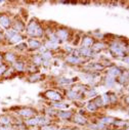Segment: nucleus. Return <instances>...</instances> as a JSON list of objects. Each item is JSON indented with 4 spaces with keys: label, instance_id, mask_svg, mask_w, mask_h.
Wrapping results in <instances>:
<instances>
[{
    "label": "nucleus",
    "instance_id": "f257e3e1",
    "mask_svg": "<svg viewBox=\"0 0 129 130\" xmlns=\"http://www.w3.org/2000/svg\"><path fill=\"white\" fill-rule=\"evenodd\" d=\"M26 33L31 36V38H41L45 35V31L42 26L37 22V20H32L26 26Z\"/></svg>",
    "mask_w": 129,
    "mask_h": 130
},
{
    "label": "nucleus",
    "instance_id": "f03ea898",
    "mask_svg": "<svg viewBox=\"0 0 129 130\" xmlns=\"http://www.w3.org/2000/svg\"><path fill=\"white\" fill-rule=\"evenodd\" d=\"M55 36L58 40V42H61V41H67L69 39V35H70V31L66 28H60V29H57L55 31Z\"/></svg>",
    "mask_w": 129,
    "mask_h": 130
},
{
    "label": "nucleus",
    "instance_id": "7ed1b4c3",
    "mask_svg": "<svg viewBox=\"0 0 129 130\" xmlns=\"http://www.w3.org/2000/svg\"><path fill=\"white\" fill-rule=\"evenodd\" d=\"M44 96L46 97V99H48L49 101H51V102H60L61 99H62L61 95L58 92H56L55 90H48V91H46L44 93Z\"/></svg>",
    "mask_w": 129,
    "mask_h": 130
},
{
    "label": "nucleus",
    "instance_id": "20e7f679",
    "mask_svg": "<svg viewBox=\"0 0 129 130\" xmlns=\"http://www.w3.org/2000/svg\"><path fill=\"white\" fill-rule=\"evenodd\" d=\"M11 20L8 15L6 14H0V28H3V29H6L8 30L10 27H11Z\"/></svg>",
    "mask_w": 129,
    "mask_h": 130
},
{
    "label": "nucleus",
    "instance_id": "39448f33",
    "mask_svg": "<svg viewBox=\"0 0 129 130\" xmlns=\"http://www.w3.org/2000/svg\"><path fill=\"white\" fill-rule=\"evenodd\" d=\"M27 46L30 48V49H39L41 46H42V42L39 41L38 39H35V38H30L28 40V43H27Z\"/></svg>",
    "mask_w": 129,
    "mask_h": 130
},
{
    "label": "nucleus",
    "instance_id": "423d86ee",
    "mask_svg": "<svg viewBox=\"0 0 129 130\" xmlns=\"http://www.w3.org/2000/svg\"><path fill=\"white\" fill-rule=\"evenodd\" d=\"M21 117L23 118H26V119H29L31 117H33L34 114H35V111L34 110H32V109H24V110H21L19 113H18Z\"/></svg>",
    "mask_w": 129,
    "mask_h": 130
},
{
    "label": "nucleus",
    "instance_id": "0eeeda50",
    "mask_svg": "<svg viewBox=\"0 0 129 130\" xmlns=\"http://www.w3.org/2000/svg\"><path fill=\"white\" fill-rule=\"evenodd\" d=\"M78 52L80 56H93L94 54V52L90 47H80L78 49Z\"/></svg>",
    "mask_w": 129,
    "mask_h": 130
},
{
    "label": "nucleus",
    "instance_id": "6e6552de",
    "mask_svg": "<svg viewBox=\"0 0 129 130\" xmlns=\"http://www.w3.org/2000/svg\"><path fill=\"white\" fill-rule=\"evenodd\" d=\"M12 69L18 71V72H23L26 70V63L24 61H21V60H15L13 62V66H12Z\"/></svg>",
    "mask_w": 129,
    "mask_h": 130
},
{
    "label": "nucleus",
    "instance_id": "1a4fd4ad",
    "mask_svg": "<svg viewBox=\"0 0 129 130\" xmlns=\"http://www.w3.org/2000/svg\"><path fill=\"white\" fill-rule=\"evenodd\" d=\"M84 59H82L80 56H74V55H70L66 58V61L71 63V64H79L83 61Z\"/></svg>",
    "mask_w": 129,
    "mask_h": 130
},
{
    "label": "nucleus",
    "instance_id": "9d476101",
    "mask_svg": "<svg viewBox=\"0 0 129 130\" xmlns=\"http://www.w3.org/2000/svg\"><path fill=\"white\" fill-rule=\"evenodd\" d=\"M81 42H82V47H90L94 43V39L89 36H84L81 39Z\"/></svg>",
    "mask_w": 129,
    "mask_h": 130
},
{
    "label": "nucleus",
    "instance_id": "9b49d317",
    "mask_svg": "<svg viewBox=\"0 0 129 130\" xmlns=\"http://www.w3.org/2000/svg\"><path fill=\"white\" fill-rule=\"evenodd\" d=\"M2 58L3 59H5L6 61H8V62H11V63H13L15 60H17V55L14 54V53H12V52H5L4 53V55H2Z\"/></svg>",
    "mask_w": 129,
    "mask_h": 130
},
{
    "label": "nucleus",
    "instance_id": "f8f14e48",
    "mask_svg": "<svg viewBox=\"0 0 129 130\" xmlns=\"http://www.w3.org/2000/svg\"><path fill=\"white\" fill-rule=\"evenodd\" d=\"M23 39H24V37L20 33H18L14 36H12L10 39H8V43L9 44H19L23 41Z\"/></svg>",
    "mask_w": 129,
    "mask_h": 130
},
{
    "label": "nucleus",
    "instance_id": "ddd939ff",
    "mask_svg": "<svg viewBox=\"0 0 129 130\" xmlns=\"http://www.w3.org/2000/svg\"><path fill=\"white\" fill-rule=\"evenodd\" d=\"M74 122L76 124H79V125H86L87 124L86 118L84 116H82V115H79V114L74 116Z\"/></svg>",
    "mask_w": 129,
    "mask_h": 130
},
{
    "label": "nucleus",
    "instance_id": "4468645a",
    "mask_svg": "<svg viewBox=\"0 0 129 130\" xmlns=\"http://www.w3.org/2000/svg\"><path fill=\"white\" fill-rule=\"evenodd\" d=\"M73 116L72 112H68V111H59L57 113V117L59 119H63V120H68Z\"/></svg>",
    "mask_w": 129,
    "mask_h": 130
},
{
    "label": "nucleus",
    "instance_id": "2eb2a0df",
    "mask_svg": "<svg viewBox=\"0 0 129 130\" xmlns=\"http://www.w3.org/2000/svg\"><path fill=\"white\" fill-rule=\"evenodd\" d=\"M105 46H106V45H105L103 42L98 41V42H94V43L92 44V47H90V48L92 49V51H93V52H95V51H100V50L104 49V48H105Z\"/></svg>",
    "mask_w": 129,
    "mask_h": 130
},
{
    "label": "nucleus",
    "instance_id": "dca6fc26",
    "mask_svg": "<svg viewBox=\"0 0 129 130\" xmlns=\"http://www.w3.org/2000/svg\"><path fill=\"white\" fill-rule=\"evenodd\" d=\"M11 123V117L3 115L0 116V125H9Z\"/></svg>",
    "mask_w": 129,
    "mask_h": 130
},
{
    "label": "nucleus",
    "instance_id": "f3484780",
    "mask_svg": "<svg viewBox=\"0 0 129 130\" xmlns=\"http://www.w3.org/2000/svg\"><path fill=\"white\" fill-rule=\"evenodd\" d=\"M115 84H116L115 78H112V77H109V76L106 77V79H105V85H106L107 87L111 88V87H113Z\"/></svg>",
    "mask_w": 129,
    "mask_h": 130
},
{
    "label": "nucleus",
    "instance_id": "a211bd4d",
    "mask_svg": "<svg viewBox=\"0 0 129 130\" xmlns=\"http://www.w3.org/2000/svg\"><path fill=\"white\" fill-rule=\"evenodd\" d=\"M32 64H34V66H39V64L42 63V58L40 56V54H36V55H33V57H32Z\"/></svg>",
    "mask_w": 129,
    "mask_h": 130
},
{
    "label": "nucleus",
    "instance_id": "6ab92c4d",
    "mask_svg": "<svg viewBox=\"0 0 129 130\" xmlns=\"http://www.w3.org/2000/svg\"><path fill=\"white\" fill-rule=\"evenodd\" d=\"M78 96H79V93L75 92V91L72 90V89H70V90L67 92V97H68V99H70V100H77Z\"/></svg>",
    "mask_w": 129,
    "mask_h": 130
},
{
    "label": "nucleus",
    "instance_id": "aec40b11",
    "mask_svg": "<svg viewBox=\"0 0 129 130\" xmlns=\"http://www.w3.org/2000/svg\"><path fill=\"white\" fill-rule=\"evenodd\" d=\"M41 130H58V126L54 125V124H46V125H43L41 126Z\"/></svg>",
    "mask_w": 129,
    "mask_h": 130
},
{
    "label": "nucleus",
    "instance_id": "412c9836",
    "mask_svg": "<svg viewBox=\"0 0 129 130\" xmlns=\"http://www.w3.org/2000/svg\"><path fill=\"white\" fill-rule=\"evenodd\" d=\"M86 109H87L89 112H95V111H98V107H96V106L93 104V102L88 103L87 106H86Z\"/></svg>",
    "mask_w": 129,
    "mask_h": 130
},
{
    "label": "nucleus",
    "instance_id": "4be33fe9",
    "mask_svg": "<svg viewBox=\"0 0 129 130\" xmlns=\"http://www.w3.org/2000/svg\"><path fill=\"white\" fill-rule=\"evenodd\" d=\"M40 78H41V75H39V74L37 73V74H33V75H32V76L29 78V80H30L31 82H36V81H38Z\"/></svg>",
    "mask_w": 129,
    "mask_h": 130
},
{
    "label": "nucleus",
    "instance_id": "5701e85b",
    "mask_svg": "<svg viewBox=\"0 0 129 130\" xmlns=\"http://www.w3.org/2000/svg\"><path fill=\"white\" fill-rule=\"evenodd\" d=\"M28 48V46H27V43H19V44H17V46H15V49H18V50H25V49H27Z\"/></svg>",
    "mask_w": 129,
    "mask_h": 130
},
{
    "label": "nucleus",
    "instance_id": "b1692460",
    "mask_svg": "<svg viewBox=\"0 0 129 130\" xmlns=\"http://www.w3.org/2000/svg\"><path fill=\"white\" fill-rule=\"evenodd\" d=\"M6 70H7V66H6V64H4V63H2L1 66H0V76L2 77Z\"/></svg>",
    "mask_w": 129,
    "mask_h": 130
},
{
    "label": "nucleus",
    "instance_id": "393cba45",
    "mask_svg": "<svg viewBox=\"0 0 129 130\" xmlns=\"http://www.w3.org/2000/svg\"><path fill=\"white\" fill-rule=\"evenodd\" d=\"M0 61H2V55L0 54Z\"/></svg>",
    "mask_w": 129,
    "mask_h": 130
}]
</instances>
